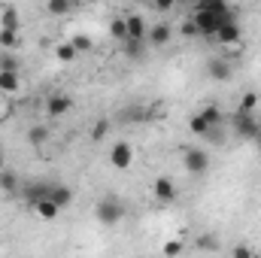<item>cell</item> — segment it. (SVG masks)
Masks as SVG:
<instances>
[{
  "mask_svg": "<svg viewBox=\"0 0 261 258\" xmlns=\"http://www.w3.org/2000/svg\"><path fill=\"white\" fill-rule=\"evenodd\" d=\"M152 194H155L161 203H170V200L176 197V186H173V179H167V176H158V179L152 183Z\"/></svg>",
  "mask_w": 261,
  "mask_h": 258,
  "instance_id": "9c48e42d",
  "label": "cell"
},
{
  "mask_svg": "<svg viewBox=\"0 0 261 258\" xmlns=\"http://www.w3.org/2000/svg\"><path fill=\"white\" fill-rule=\"evenodd\" d=\"M107 134H110V122H107V119H97V125H94V131H91V137H94V140H103Z\"/></svg>",
  "mask_w": 261,
  "mask_h": 258,
  "instance_id": "83f0119b",
  "label": "cell"
},
{
  "mask_svg": "<svg viewBox=\"0 0 261 258\" xmlns=\"http://www.w3.org/2000/svg\"><path fill=\"white\" fill-rule=\"evenodd\" d=\"M49 200H52L58 210H64L67 203L73 200V192H70L67 186H52V192H49Z\"/></svg>",
  "mask_w": 261,
  "mask_h": 258,
  "instance_id": "5bb4252c",
  "label": "cell"
},
{
  "mask_svg": "<svg viewBox=\"0 0 261 258\" xmlns=\"http://www.w3.org/2000/svg\"><path fill=\"white\" fill-rule=\"evenodd\" d=\"M15 46H18V34H15V31H0V49L9 52V49H15Z\"/></svg>",
  "mask_w": 261,
  "mask_h": 258,
  "instance_id": "603a6c76",
  "label": "cell"
},
{
  "mask_svg": "<svg viewBox=\"0 0 261 258\" xmlns=\"http://www.w3.org/2000/svg\"><path fill=\"white\" fill-rule=\"evenodd\" d=\"M255 107H258V94L255 91H246L243 100H240V113H255Z\"/></svg>",
  "mask_w": 261,
  "mask_h": 258,
  "instance_id": "cb8c5ba5",
  "label": "cell"
},
{
  "mask_svg": "<svg viewBox=\"0 0 261 258\" xmlns=\"http://www.w3.org/2000/svg\"><path fill=\"white\" fill-rule=\"evenodd\" d=\"M52 15H64V12H70V0H49V6H46Z\"/></svg>",
  "mask_w": 261,
  "mask_h": 258,
  "instance_id": "d4e9b609",
  "label": "cell"
},
{
  "mask_svg": "<svg viewBox=\"0 0 261 258\" xmlns=\"http://www.w3.org/2000/svg\"><path fill=\"white\" fill-rule=\"evenodd\" d=\"M240 37H243V31H240V24H237V15L231 12L222 24H219V31H216V37L213 40H219L222 46H228V49H234L237 43H240Z\"/></svg>",
  "mask_w": 261,
  "mask_h": 258,
  "instance_id": "3957f363",
  "label": "cell"
},
{
  "mask_svg": "<svg viewBox=\"0 0 261 258\" xmlns=\"http://www.w3.org/2000/svg\"><path fill=\"white\" fill-rule=\"evenodd\" d=\"M234 12V9H231ZM231 12H225V15H219V12H210V9H203L200 3L195 6V28H197V37H216V31H219V24L231 15Z\"/></svg>",
  "mask_w": 261,
  "mask_h": 258,
  "instance_id": "6da1fadb",
  "label": "cell"
},
{
  "mask_svg": "<svg viewBox=\"0 0 261 258\" xmlns=\"http://www.w3.org/2000/svg\"><path fill=\"white\" fill-rule=\"evenodd\" d=\"M231 73H234V67H231L228 58H210V61H206V76L216 79V82H228Z\"/></svg>",
  "mask_w": 261,
  "mask_h": 258,
  "instance_id": "52a82bcc",
  "label": "cell"
},
{
  "mask_svg": "<svg viewBox=\"0 0 261 258\" xmlns=\"http://www.w3.org/2000/svg\"><path fill=\"white\" fill-rule=\"evenodd\" d=\"M155 9H158V12H170L173 3H170V0H161V3H155Z\"/></svg>",
  "mask_w": 261,
  "mask_h": 258,
  "instance_id": "d6a6232c",
  "label": "cell"
},
{
  "mask_svg": "<svg viewBox=\"0 0 261 258\" xmlns=\"http://www.w3.org/2000/svg\"><path fill=\"white\" fill-rule=\"evenodd\" d=\"M125 21H128V40H137V43H146V34H149V28H146L143 15H128Z\"/></svg>",
  "mask_w": 261,
  "mask_h": 258,
  "instance_id": "7c38bea8",
  "label": "cell"
},
{
  "mask_svg": "<svg viewBox=\"0 0 261 258\" xmlns=\"http://www.w3.org/2000/svg\"><path fill=\"white\" fill-rule=\"evenodd\" d=\"M182 161H186L189 176H203V173L210 170V152H206V149H186Z\"/></svg>",
  "mask_w": 261,
  "mask_h": 258,
  "instance_id": "5b68a950",
  "label": "cell"
},
{
  "mask_svg": "<svg viewBox=\"0 0 261 258\" xmlns=\"http://www.w3.org/2000/svg\"><path fill=\"white\" fill-rule=\"evenodd\" d=\"M46 140H49V128L46 125H34V128L28 131V143L31 146H43Z\"/></svg>",
  "mask_w": 261,
  "mask_h": 258,
  "instance_id": "2e32d148",
  "label": "cell"
},
{
  "mask_svg": "<svg viewBox=\"0 0 261 258\" xmlns=\"http://www.w3.org/2000/svg\"><path fill=\"white\" fill-rule=\"evenodd\" d=\"M55 55H58V58H61V61H73V58H76V55H79V52H76V49H73V46H70V43H61V46H58V49H55Z\"/></svg>",
  "mask_w": 261,
  "mask_h": 258,
  "instance_id": "4316f807",
  "label": "cell"
},
{
  "mask_svg": "<svg viewBox=\"0 0 261 258\" xmlns=\"http://www.w3.org/2000/svg\"><path fill=\"white\" fill-rule=\"evenodd\" d=\"M34 213H37L43 222H52V219H58V213H61V210H58L52 200H43V203H37V207H34Z\"/></svg>",
  "mask_w": 261,
  "mask_h": 258,
  "instance_id": "9a60e30c",
  "label": "cell"
},
{
  "mask_svg": "<svg viewBox=\"0 0 261 258\" xmlns=\"http://www.w3.org/2000/svg\"><path fill=\"white\" fill-rule=\"evenodd\" d=\"M231 128L237 131V137H243V140H255L261 125H258V119H255V113H240L237 110V116L231 119Z\"/></svg>",
  "mask_w": 261,
  "mask_h": 258,
  "instance_id": "277c9868",
  "label": "cell"
},
{
  "mask_svg": "<svg viewBox=\"0 0 261 258\" xmlns=\"http://www.w3.org/2000/svg\"><path fill=\"white\" fill-rule=\"evenodd\" d=\"M161 252H164V258H176V255H182V243H179V240H167Z\"/></svg>",
  "mask_w": 261,
  "mask_h": 258,
  "instance_id": "484cf974",
  "label": "cell"
},
{
  "mask_svg": "<svg viewBox=\"0 0 261 258\" xmlns=\"http://www.w3.org/2000/svg\"><path fill=\"white\" fill-rule=\"evenodd\" d=\"M182 34L186 37H197V28H195V21L189 18V21H182Z\"/></svg>",
  "mask_w": 261,
  "mask_h": 258,
  "instance_id": "1f68e13d",
  "label": "cell"
},
{
  "mask_svg": "<svg viewBox=\"0 0 261 258\" xmlns=\"http://www.w3.org/2000/svg\"><path fill=\"white\" fill-rule=\"evenodd\" d=\"M0 91L3 94H15L18 91V73H0Z\"/></svg>",
  "mask_w": 261,
  "mask_h": 258,
  "instance_id": "e0dca14e",
  "label": "cell"
},
{
  "mask_svg": "<svg viewBox=\"0 0 261 258\" xmlns=\"http://www.w3.org/2000/svg\"><path fill=\"white\" fill-rule=\"evenodd\" d=\"M231 258H252V249H249V243H237V246L231 249Z\"/></svg>",
  "mask_w": 261,
  "mask_h": 258,
  "instance_id": "f546056e",
  "label": "cell"
},
{
  "mask_svg": "<svg viewBox=\"0 0 261 258\" xmlns=\"http://www.w3.org/2000/svg\"><path fill=\"white\" fill-rule=\"evenodd\" d=\"M143 46H146V43H137V40H125V52H128V55H134V58H140V55H143Z\"/></svg>",
  "mask_w": 261,
  "mask_h": 258,
  "instance_id": "f1b7e54d",
  "label": "cell"
},
{
  "mask_svg": "<svg viewBox=\"0 0 261 258\" xmlns=\"http://www.w3.org/2000/svg\"><path fill=\"white\" fill-rule=\"evenodd\" d=\"M0 170H6V155H3V149H0Z\"/></svg>",
  "mask_w": 261,
  "mask_h": 258,
  "instance_id": "836d02e7",
  "label": "cell"
},
{
  "mask_svg": "<svg viewBox=\"0 0 261 258\" xmlns=\"http://www.w3.org/2000/svg\"><path fill=\"white\" fill-rule=\"evenodd\" d=\"M70 46H73L76 52H85V49H91V40H88V37H73Z\"/></svg>",
  "mask_w": 261,
  "mask_h": 258,
  "instance_id": "4dcf8cb0",
  "label": "cell"
},
{
  "mask_svg": "<svg viewBox=\"0 0 261 258\" xmlns=\"http://www.w3.org/2000/svg\"><path fill=\"white\" fill-rule=\"evenodd\" d=\"M49 192H52V186H49V183H34V186H28V189H24V200H28L31 207H37V203L49 200Z\"/></svg>",
  "mask_w": 261,
  "mask_h": 258,
  "instance_id": "30bf717a",
  "label": "cell"
},
{
  "mask_svg": "<svg viewBox=\"0 0 261 258\" xmlns=\"http://www.w3.org/2000/svg\"><path fill=\"white\" fill-rule=\"evenodd\" d=\"M258 258H261V255H258Z\"/></svg>",
  "mask_w": 261,
  "mask_h": 258,
  "instance_id": "d590c367",
  "label": "cell"
},
{
  "mask_svg": "<svg viewBox=\"0 0 261 258\" xmlns=\"http://www.w3.org/2000/svg\"><path fill=\"white\" fill-rule=\"evenodd\" d=\"M110 31H113L116 40H122V43L128 40V21H125V18H113V21H110Z\"/></svg>",
  "mask_w": 261,
  "mask_h": 258,
  "instance_id": "44dd1931",
  "label": "cell"
},
{
  "mask_svg": "<svg viewBox=\"0 0 261 258\" xmlns=\"http://www.w3.org/2000/svg\"><path fill=\"white\" fill-rule=\"evenodd\" d=\"M170 37H173V28H170V24H152V28H149V34H146L149 46H155V49L167 46V43H170Z\"/></svg>",
  "mask_w": 261,
  "mask_h": 258,
  "instance_id": "ba28073f",
  "label": "cell"
},
{
  "mask_svg": "<svg viewBox=\"0 0 261 258\" xmlns=\"http://www.w3.org/2000/svg\"><path fill=\"white\" fill-rule=\"evenodd\" d=\"M0 73H18V58L9 52H0Z\"/></svg>",
  "mask_w": 261,
  "mask_h": 258,
  "instance_id": "7402d4cb",
  "label": "cell"
},
{
  "mask_svg": "<svg viewBox=\"0 0 261 258\" xmlns=\"http://www.w3.org/2000/svg\"><path fill=\"white\" fill-rule=\"evenodd\" d=\"M0 31H18V12L9 6L3 9V18H0Z\"/></svg>",
  "mask_w": 261,
  "mask_h": 258,
  "instance_id": "ac0fdd59",
  "label": "cell"
},
{
  "mask_svg": "<svg viewBox=\"0 0 261 258\" xmlns=\"http://www.w3.org/2000/svg\"><path fill=\"white\" fill-rule=\"evenodd\" d=\"M195 116L203 122V125H206V128H222V125H228L219 107H203V110H200V113H195Z\"/></svg>",
  "mask_w": 261,
  "mask_h": 258,
  "instance_id": "8fae6325",
  "label": "cell"
},
{
  "mask_svg": "<svg viewBox=\"0 0 261 258\" xmlns=\"http://www.w3.org/2000/svg\"><path fill=\"white\" fill-rule=\"evenodd\" d=\"M97 219H100L103 225H119V222L125 219V207H122V200H119L116 194H107V197L97 203Z\"/></svg>",
  "mask_w": 261,
  "mask_h": 258,
  "instance_id": "7a4b0ae2",
  "label": "cell"
},
{
  "mask_svg": "<svg viewBox=\"0 0 261 258\" xmlns=\"http://www.w3.org/2000/svg\"><path fill=\"white\" fill-rule=\"evenodd\" d=\"M110 164H113L116 170H130V164H134V149H130V143L119 140V143L110 149Z\"/></svg>",
  "mask_w": 261,
  "mask_h": 258,
  "instance_id": "8992f818",
  "label": "cell"
},
{
  "mask_svg": "<svg viewBox=\"0 0 261 258\" xmlns=\"http://www.w3.org/2000/svg\"><path fill=\"white\" fill-rule=\"evenodd\" d=\"M252 143H255V146H258V152H261V131H258V137H255V140H252Z\"/></svg>",
  "mask_w": 261,
  "mask_h": 258,
  "instance_id": "e575fe53",
  "label": "cell"
},
{
  "mask_svg": "<svg viewBox=\"0 0 261 258\" xmlns=\"http://www.w3.org/2000/svg\"><path fill=\"white\" fill-rule=\"evenodd\" d=\"M0 189H3V192H9V194L18 192V179H15V173H12V170H0Z\"/></svg>",
  "mask_w": 261,
  "mask_h": 258,
  "instance_id": "ffe728a7",
  "label": "cell"
},
{
  "mask_svg": "<svg viewBox=\"0 0 261 258\" xmlns=\"http://www.w3.org/2000/svg\"><path fill=\"white\" fill-rule=\"evenodd\" d=\"M70 107H73V100H70L67 94H52V97H49V104H46V113L55 119V116H64Z\"/></svg>",
  "mask_w": 261,
  "mask_h": 258,
  "instance_id": "4fadbf2b",
  "label": "cell"
},
{
  "mask_svg": "<svg viewBox=\"0 0 261 258\" xmlns=\"http://www.w3.org/2000/svg\"><path fill=\"white\" fill-rule=\"evenodd\" d=\"M197 249L200 252H219V237L216 234H200L197 237Z\"/></svg>",
  "mask_w": 261,
  "mask_h": 258,
  "instance_id": "d6986e66",
  "label": "cell"
}]
</instances>
